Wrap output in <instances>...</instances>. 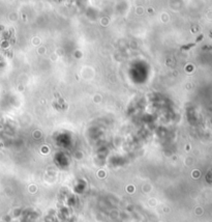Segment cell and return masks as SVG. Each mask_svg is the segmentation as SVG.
Wrapping results in <instances>:
<instances>
[{
    "instance_id": "obj_1",
    "label": "cell",
    "mask_w": 212,
    "mask_h": 222,
    "mask_svg": "<svg viewBox=\"0 0 212 222\" xmlns=\"http://www.w3.org/2000/svg\"><path fill=\"white\" fill-rule=\"evenodd\" d=\"M194 46H195V44H188L187 46L182 47V49H183V50H186V49H189V48H192V47H194Z\"/></svg>"
},
{
    "instance_id": "obj_2",
    "label": "cell",
    "mask_w": 212,
    "mask_h": 222,
    "mask_svg": "<svg viewBox=\"0 0 212 222\" xmlns=\"http://www.w3.org/2000/svg\"><path fill=\"white\" fill-rule=\"evenodd\" d=\"M210 35H211V37H212V32H210Z\"/></svg>"
}]
</instances>
